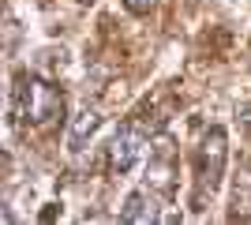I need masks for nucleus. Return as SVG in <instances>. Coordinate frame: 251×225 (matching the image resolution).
Returning a JSON list of instances; mask_svg holds the SVG:
<instances>
[{"label":"nucleus","mask_w":251,"mask_h":225,"mask_svg":"<svg viewBox=\"0 0 251 225\" xmlns=\"http://www.w3.org/2000/svg\"><path fill=\"white\" fill-rule=\"evenodd\" d=\"M143 154H147V131L139 128V124L120 128L113 135V143H109V173H113V176L131 173L139 161H143Z\"/></svg>","instance_id":"obj_3"},{"label":"nucleus","mask_w":251,"mask_h":225,"mask_svg":"<svg viewBox=\"0 0 251 225\" xmlns=\"http://www.w3.org/2000/svg\"><path fill=\"white\" fill-rule=\"evenodd\" d=\"M157 4H161V0H124V8L131 11V15H150Z\"/></svg>","instance_id":"obj_6"},{"label":"nucleus","mask_w":251,"mask_h":225,"mask_svg":"<svg viewBox=\"0 0 251 225\" xmlns=\"http://www.w3.org/2000/svg\"><path fill=\"white\" fill-rule=\"evenodd\" d=\"M98 128H101V113H98V109H83V113L72 120V128H68V150H75V154H79V150H83V143L90 139Z\"/></svg>","instance_id":"obj_5"},{"label":"nucleus","mask_w":251,"mask_h":225,"mask_svg":"<svg viewBox=\"0 0 251 225\" xmlns=\"http://www.w3.org/2000/svg\"><path fill=\"white\" fill-rule=\"evenodd\" d=\"M225 158H229V135H225V128H210L195 150V203H202L206 195L221 188Z\"/></svg>","instance_id":"obj_2"},{"label":"nucleus","mask_w":251,"mask_h":225,"mask_svg":"<svg viewBox=\"0 0 251 225\" xmlns=\"http://www.w3.org/2000/svg\"><path fill=\"white\" fill-rule=\"evenodd\" d=\"M56 117H64V94L56 86L42 83L38 75L19 72L15 75V86H11L8 98V120L11 124H52Z\"/></svg>","instance_id":"obj_1"},{"label":"nucleus","mask_w":251,"mask_h":225,"mask_svg":"<svg viewBox=\"0 0 251 225\" xmlns=\"http://www.w3.org/2000/svg\"><path fill=\"white\" fill-rule=\"evenodd\" d=\"M83 4H94V0H83Z\"/></svg>","instance_id":"obj_7"},{"label":"nucleus","mask_w":251,"mask_h":225,"mask_svg":"<svg viewBox=\"0 0 251 225\" xmlns=\"http://www.w3.org/2000/svg\"><path fill=\"white\" fill-rule=\"evenodd\" d=\"M161 203H165V195L147 184V188H139V192L127 195L124 210H120V222H127V225H150V222L161 218Z\"/></svg>","instance_id":"obj_4"}]
</instances>
